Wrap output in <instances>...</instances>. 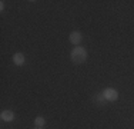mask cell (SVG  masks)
<instances>
[{
    "instance_id": "2",
    "label": "cell",
    "mask_w": 134,
    "mask_h": 129,
    "mask_svg": "<svg viewBox=\"0 0 134 129\" xmlns=\"http://www.w3.org/2000/svg\"><path fill=\"white\" fill-rule=\"evenodd\" d=\"M103 95L107 101H116V99L119 98V93H117L116 89H106Z\"/></svg>"
},
{
    "instance_id": "6",
    "label": "cell",
    "mask_w": 134,
    "mask_h": 129,
    "mask_svg": "<svg viewBox=\"0 0 134 129\" xmlns=\"http://www.w3.org/2000/svg\"><path fill=\"white\" fill-rule=\"evenodd\" d=\"M34 122H36V125H37V126H43V125H44V122H46V121H44V118H41V116H37V118H36V121H34Z\"/></svg>"
},
{
    "instance_id": "1",
    "label": "cell",
    "mask_w": 134,
    "mask_h": 129,
    "mask_svg": "<svg viewBox=\"0 0 134 129\" xmlns=\"http://www.w3.org/2000/svg\"><path fill=\"white\" fill-rule=\"evenodd\" d=\"M86 57H87V52H86L84 47L77 46L76 49H73V52H71V60L74 63H77V64L83 63L86 60Z\"/></svg>"
},
{
    "instance_id": "3",
    "label": "cell",
    "mask_w": 134,
    "mask_h": 129,
    "mask_svg": "<svg viewBox=\"0 0 134 129\" xmlns=\"http://www.w3.org/2000/svg\"><path fill=\"white\" fill-rule=\"evenodd\" d=\"M0 116H2V119H3V121H6V122H12L14 119V113L12 111H3Z\"/></svg>"
},
{
    "instance_id": "7",
    "label": "cell",
    "mask_w": 134,
    "mask_h": 129,
    "mask_svg": "<svg viewBox=\"0 0 134 129\" xmlns=\"http://www.w3.org/2000/svg\"><path fill=\"white\" fill-rule=\"evenodd\" d=\"M34 129H40V128H34Z\"/></svg>"
},
{
    "instance_id": "5",
    "label": "cell",
    "mask_w": 134,
    "mask_h": 129,
    "mask_svg": "<svg viewBox=\"0 0 134 129\" xmlns=\"http://www.w3.org/2000/svg\"><path fill=\"white\" fill-rule=\"evenodd\" d=\"M13 60H14V63L17 64V66H21V64L24 63V56L21 53H16L13 56Z\"/></svg>"
},
{
    "instance_id": "4",
    "label": "cell",
    "mask_w": 134,
    "mask_h": 129,
    "mask_svg": "<svg viewBox=\"0 0 134 129\" xmlns=\"http://www.w3.org/2000/svg\"><path fill=\"white\" fill-rule=\"evenodd\" d=\"M80 40H81V34L79 33V32H73V33L70 34V42H71V43L77 44V43H80Z\"/></svg>"
}]
</instances>
